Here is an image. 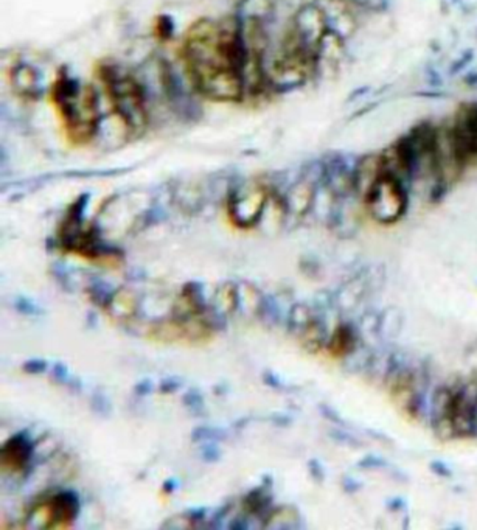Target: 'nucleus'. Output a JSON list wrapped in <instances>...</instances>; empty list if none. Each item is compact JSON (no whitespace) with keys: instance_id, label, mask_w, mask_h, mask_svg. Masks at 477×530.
I'll return each mask as SVG.
<instances>
[{"instance_id":"obj_2","label":"nucleus","mask_w":477,"mask_h":530,"mask_svg":"<svg viewBox=\"0 0 477 530\" xmlns=\"http://www.w3.org/2000/svg\"><path fill=\"white\" fill-rule=\"evenodd\" d=\"M51 103L68 140L74 145L91 142L100 123L97 92L94 87L59 74L51 87Z\"/></svg>"},{"instance_id":"obj_8","label":"nucleus","mask_w":477,"mask_h":530,"mask_svg":"<svg viewBox=\"0 0 477 530\" xmlns=\"http://www.w3.org/2000/svg\"><path fill=\"white\" fill-rule=\"evenodd\" d=\"M453 401H454V388L440 386L432 393L429 403V423L436 437L444 442L455 439L454 427H453Z\"/></svg>"},{"instance_id":"obj_6","label":"nucleus","mask_w":477,"mask_h":530,"mask_svg":"<svg viewBox=\"0 0 477 530\" xmlns=\"http://www.w3.org/2000/svg\"><path fill=\"white\" fill-rule=\"evenodd\" d=\"M455 151L462 164L468 166L477 160V104H468L457 112L449 126Z\"/></svg>"},{"instance_id":"obj_3","label":"nucleus","mask_w":477,"mask_h":530,"mask_svg":"<svg viewBox=\"0 0 477 530\" xmlns=\"http://www.w3.org/2000/svg\"><path fill=\"white\" fill-rule=\"evenodd\" d=\"M98 78L108 98L109 108L126 131L139 134L148 123L145 92L139 81L114 64L98 67Z\"/></svg>"},{"instance_id":"obj_9","label":"nucleus","mask_w":477,"mask_h":530,"mask_svg":"<svg viewBox=\"0 0 477 530\" xmlns=\"http://www.w3.org/2000/svg\"><path fill=\"white\" fill-rule=\"evenodd\" d=\"M359 346L358 331L352 325L342 324L333 331L327 342V350L335 358H346Z\"/></svg>"},{"instance_id":"obj_7","label":"nucleus","mask_w":477,"mask_h":530,"mask_svg":"<svg viewBox=\"0 0 477 530\" xmlns=\"http://www.w3.org/2000/svg\"><path fill=\"white\" fill-rule=\"evenodd\" d=\"M267 201H269V192L260 184L243 187L230 201V207H229L230 218L239 228H250L262 217Z\"/></svg>"},{"instance_id":"obj_1","label":"nucleus","mask_w":477,"mask_h":530,"mask_svg":"<svg viewBox=\"0 0 477 530\" xmlns=\"http://www.w3.org/2000/svg\"><path fill=\"white\" fill-rule=\"evenodd\" d=\"M260 34L248 42L235 17H204L182 38L181 61L194 91L216 103H238L256 91L263 76Z\"/></svg>"},{"instance_id":"obj_12","label":"nucleus","mask_w":477,"mask_h":530,"mask_svg":"<svg viewBox=\"0 0 477 530\" xmlns=\"http://www.w3.org/2000/svg\"><path fill=\"white\" fill-rule=\"evenodd\" d=\"M314 192L311 185L308 184H302L299 187L292 190L290 200L286 202V209L294 211L296 215H303L310 211V207L313 204Z\"/></svg>"},{"instance_id":"obj_4","label":"nucleus","mask_w":477,"mask_h":530,"mask_svg":"<svg viewBox=\"0 0 477 530\" xmlns=\"http://www.w3.org/2000/svg\"><path fill=\"white\" fill-rule=\"evenodd\" d=\"M361 202L374 221L381 226H392L408 213L410 193L403 181L391 175H382L364 194Z\"/></svg>"},{"instance_id":"obj_11","label":"nucleus","mask_w":477,"mask_h":530,"mask_svg":"<svg viewBox=\"0 0 477 530\" xmlns=\"http://www.w3.org/2000/svg\"><path fill=\"white\" fill-rule=\"evenodd\" d=\"M403 328V314L397 308H389L380 314V337L382 339H393Z\"/></svg>"},{"instance_id":"obj_5","label":"nucleus","mask_w":477,"mask_h":530,"mask_svg":"<svg viewBox=\"0 0 477 530\" xmlns=\"http://www.w3.org/2000/svg\"><path fill=\"white\" fill-rule=\"evenodd\" d=\"M78 513V501L70 493H53L34 502L29 521L33 527L66 529Z\"/></svg>"},{"instance_id":"obj_10","label":"nucleus","mask_w":477,"mask_h":530,"mask_svg":"<svg viewBox=\"0 0 477 530\" xmlns=\"http://www.w3.org/2000/svg\"><path fill=\"white\" fill-rule=\"evenodd\" d=\"M30 451L29 442H25L22 437H14L6 442L2 448V467L12 473H21L29 462Z\"/></svg>"}]
</instances>
